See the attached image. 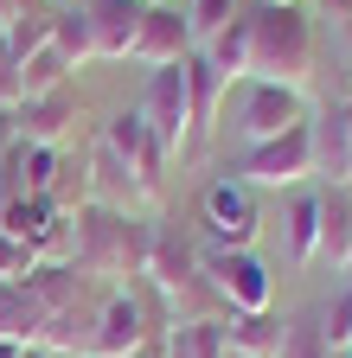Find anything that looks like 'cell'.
<instances>
[{"mask_svg":"<svg viewBox=\"0 0 352 358\" xmlns=\"http://www.w3.org/2000/svg\"><path fill=\"white\" fill-rule=\"evenodd\" d=\"M314 58H321V32L307 7H262V0L250 7V77L307 90Z\"/></svg>","mask_w":352,"mask_h":358,"instance_id":"obj_1","label":"cell"},{"mask_svg":"<svg viewBox=\"0 0 352 358\" xmlns=\"http://www.w3.org/2000/svg\"><path fill=\"white\" fill-rule=\"evenodd\" d=\"M71 231H77V268L83 275H148V256H154V231L160 224L148 217H128L115 205H83L71 217Z\"/></svg>","mask_w":352,"mask_h":358,"instance_id":"obj_2","label":"cell"},{"mask_svg":"<svg viewBox=\"0 0 352 358\" xmlns=\"http://www.w3.org/2000/svg\"><path fill=\"white\" fill-rule=\"evenodd\" d=\"M225 109H231V128L244 134V148L256 141H276V134L301 128L307 115V90H288V83H269V77H244L225 90Z\"/></svg>","mask_w":352,"mask_h":358,"instance_id":"obj_3","label":"cell"},{"mask_svg":"<svg viewBox=\"0 0 352 358\" xmlns=\"http://www.w3.org/2000/svg\"><path fill=\"white\" fill-rule=\"evenodd\" d=\"M199 275H205V288L218 294L225 313H269V301H276V275H269V262L256 250H211L205 243Z\"/></svg>","mask_w":352,"mask_h":358,"instance_id":"obj_4","label":"cell"},{"mask_svg":"<svg viewBox=\"0 0 352 358\" xmlns=\"http://www.w3.org/2000/svg\"><path fill=\"white\" fill-rule=\"evenodd\" d=\"M199 217H205V243H211V250H256V237H262L256 192L244 186L237 173L211 179V186L199 192Z\"/></svg>","mask_w":352,"mask_h":358,"instance_id":"obj_5","label":"cell"},{"mask_svg":"<svg viewBox=\"0 0 352 358\" xmlns=\"http://www.w3.org/2000/svg\"><path fill=\"white\" fill-rule=\"evenodd\" d=\"M314 122V115H307ZM288 128V134H276V141H256V148H244V160H237V179L250 192H262V186H301L307 173H314V128Z\"/></svg>","mask_w":352,"mask_h":358,"instance_id":"obj_6","label":"cell"},{"mask_svg":"<svg viewBox=\"0 0 352 358\" xmlns=\"http://www.w3.org/2000/svg\"><path fill=\"white\" fill-rule=\"evenodd\" d=\"M148 339H154L148 301L135 288H109L90 320V339H83V358H128V352H148Z\"/></svg>","mask_w":352,"mask_h":358,"instance_id":"obj_7","label":"cell"},{"mask_svg":"<svg viewBox=\"0 0 352 358\" xmlns=\"http://www.w3.org/2000/svg\"><path fill=\"white\" fill-rule=\"evenodd\" d=\"M135 115L148 122V134L160 141V154H167V160H173V154H186V134H192L186 64H167V71H154V77H148V90H141V103H135Z\"/></svg>","mask_w":352,"mask_h":358,"instance_id":"obj_8","label":"cell"},{"mask_svg":"<svg viewBox=\"0 0 352 358\" xmlns=\"http://www.w3.org/2000/svg\"><path fill=\"white\" fill-rule=\"evenodd\" d=\"M103 148H115V160L135 173V186H141L148 205L167 192V154H160V141L148 134V122H141L135 109H115V115L103 122Z\"/></svg>","mask_w":352,"mask_h":358,"instance_id":"obj_9","label":"cell"},{"mask_svg":"<svg viewBox=\"0 0 352 358\" xmlns=\"http://www.w3.org/2000/svg\"><path fill=\"white\" fill-rule=\"evenodd\" d=\"M192 52H199V45H192V26H186V13L173 7V0L141 13V32H135V58H141V64L167 71V64H186Z\"/></svg>","mask_w":352,"mask_h":358,"instance_id":"obj_10","label":"cell"},{"mask_svg":"<svg viewBox=\"0 0 352 358\" xmlns=\"http://www.w3.org/2000/svg\"><path fill=\"white\" fill-rule=\"evenodd\" d=\"M141 13L148 7H135V0H90V7H83V20H90V58H103V64L135 58Z\"/></svg>","mask_w":352,"mask_h":358,"instance_id":"obj_11","label":"cell"},{"mask_svg":"<svg viewBox=\"0 0 352 358\" xmlns=\"http://www.w3.org/2000/svg\"><path fill=\"white\" fill-rule=\"evenodd\" d=\"M77 83H58V90H45V96H26L13 115H20V141L26 148H58L64 134H71V122H77Z\"/></svg>","mask_w":352,"mask_h":358,"instance_id":"obj_12","label":"cell"},{"mask_svg":"<svg viewBox=\"0 0 352 358\" xmlns=\"http://www.w3.org/2000/svg\"><path fill=\"white\" fill-rule=\"evenodd\" d=\"M225 352H231V339H225L218 313H173L167 320L160 358H225Z\"/></svg>","mask_w":352,"mask_h":358,"instance_id":"obj_13","label":"cell"},{"mask_svg":"<svg viewBox=\"0 0 352 358\" xmlns=\"http://www.w3.org/2000/svg\"><path fill=\"white\" fill-rule=\"evenodd\" d=\"M148 282H154L167 301H180V288H205V275H199V250H192V243H180L173 231H154Z\"/></svg>","mask_w":352,"mask_h":358,"instance_id":"obj_14","label":"cell"},{"mask_svg":"<svg viewBox=\"0 0 352 358\" xmlns=\"http://www.w3.org/2000/svg\"><path fill=\"white\" fill-rule=\"evenodd\" d=\"M225 90H231V83L218 77V71H211L199 52L186 58V96H192V134H186V154H199V148H205V134L218 128V109H225Z\"/></svg>","mask_w":352,"mask_h":358,"instance_id":"obj_15","label":"cell"},{"mask_svg":"<svg viewBox=\"0 0 352 358\" xmlns=\"http://www.w3.org/2000/svg\"><path fill=\"white\" fill-rule=\"evenodd\" d=\"M282 243H288V262L295 268L321 262V192H295L282 205Z\"/></svg>","mask_w":352,"mask_h":358,"instance_id":"obj_16","label":"cell"},{"mask_svg":"<svg viewBox=\"0 0 352 358\" xmlns=\"http://www.w3.org/2000/svg\"><path fill=\"white\" fill-rule=\"evenodd\" d=\"M0 339L13 345H38L45 339V301L26 282H0Z\"/></svg>","mask_w":352,"mask_h":358,"instance_id":"obj_17","label":"cell"},{"mask_svg":"<svg viewBox=\"0 0 352 358\" xmlns=\"http://www.w3.org/2000/svg\"><path fill=\"white\" fill-rule=\"evenodd\" d=\"M346 256H352V192L327 186L321 192V262L346 268Z\"/></svg>","mask_w":352,"mask_h":358,"instance_id":"obj_18","label":"cell"},{"mask_svg":"<svg viewBox=\"0 0 352 358\" xmlns=\"http://www.w3.org/2000/svg\"><path fill=\"white\" fill-rule=\"evenodd\" d=\"M199 58L225 77V83H244L250 77V7H244V20H231L211 45H199Z\"/></svg>","mask_w":352,"mask_h":358,"instance_id":"obj_19","label":"cell"},{"mask_svg":"<svg viewBox=\"0 0 352 358\" xmlns=\"http://www.w3.org/2000/svg\"><path fill=\"white\" fill-rule=\"evenodd\" d=\"M307 128H314V173L333 179V186H346V115H339V103L321 109Z\"/></svg>","mask_w":352,"mask_h":358,"instance_id":"obj_20","label":"cell"},{"mask_svg":"<svg viewBox=\"0 0 352 358\" xmlns=\"http://www.w3.org/2000/svg\"><path fill=\"white\" fill-rule=\"evenodd\" d=\"M225 339H231V352L276 358V345H282V320H276V313H231V320H225Z\"/></svg>","mask_w":352,"mask_h":358,"instance_id":"obj_21","label":"cell"},{"mask_svg":"<svg viewBox=\"0 0 352 358\" xmlns=\"http://www.w3.org/2000/svg\"><path fill=\"white\" fill-rule=\"evenodd\" d=\"M276 358H339V352L321 333V313L307 307V313H282V345H276Z\"/></svg>","mask_w":352,"mask_h":358,"instance_id":"obj_22","label":"cell"},{"mask_svg":"<svg viewBox=\"0 0 352 358\" xmlns=\"http://www.w3.org/2000/svg\"><path fill=\"white\" fill-rule=\"evenodd\" d=\"M0 45H7V58H13V64H20V58H32L38 45H52V13L38 7V0H26V13H20L7 32H0Z\"/></svg>","mask_w":352,"mask_h":358,"instance_id":"obj_23","label":"cell"},{"mask_svg":"<svg viewBox=\"0 0 352 358\" xmlns=\"http://www.w3.org/2000/svg\"><path fill=\"white\" fill-rule=\"evenodd\" d=\"M58 83H71V64L52 52V45H38L32 58H20V103L26 96H45V90H58Z\"/></svg>","mask_w":352,"mask_h":358,"instance_id":"obj_24","label":"cell"},{"mask_svg":"<svg viewBox=\"0 0 352 358\" xmlns=\"http://www.w3.org/2000/svg\"><path fill=\"white\" fill-rule=\"evenodd\" d=\"M52 52L77 71V64H90V20H83V7H64L52 13Z\"/></svg>","mask_w":352,"mask_h":358,"instance_id":"obj_25","label":"cell"},{"mask_svg":"<svg viewBox=\"0 0 352 358\" xmlns=\"http://www.w3.org/2000/svg\"><path fill=\"white\" fill-rule=\"evenodd\" d=\"M231 20H244V0H192L186 7V26H192V45H211Z\"/></svg>","mask_w":352,"mask_h":358,"instance_id":"obj_26","label":"cell"},{"mask_svg":"<svg viewBox=\"0 0 352 358\" xmlns=\"http://www.w3.org/2000/svg\"><path fill=\"white\" fill-rule=\"evenodd\" d=\"M314 313H321V333H327V339H333V352H339V345L352 339V282H339V288H333V301H327V307H314Z\"/></svg>","mask_w":352,"mask_h":358,"instance_id":"obj_27","label":"cell"},{"mask_svg":"<svg viewBox=\"0 0 352 358\" xmlns=\"http://www.w3.org/2000/svg\"><path fill=\"white\" fill-rule=\"evenodd\" d=\"M38 262H45V256H38L32 243H20V237H7V231H0V282H26Z\"/></svg>","mask_w":352,"mask_h":358,"instance_id":"obj_28","label":"cell"},{"mask_svg":"<svg viewBox=\"0 0 352 358\" xmlns=\"http://www.w3.org/2000/svg\"><path fill=\"white\" fill-rule=\"evenodd\" d=\"M13 148H20V115H13V109H0V160H7Z\"/></svg>","mask_w":352,"mask_h":358,"instance_id":"obj_29","label":"cell"},{"mask_svg":"<svg viewBox=\"0 0 352 358\" xmlns=\"http://www.w3.org/2000/svg\"><path fill=\"white\" fill-rule=\"evenodd\" d=\"M339 115H346V192H352V96L339 103Z\"/></svg>","mask_w":352,"mask_h":358,"instance_id":"obj_30","label":"cell"},{"mask_svg":"<svg viewBox=\"0 0 352 358\" xmlns=\"http://www.w3.org/2000/svg\"><path fill=\"white\" fill-rule=\"evenodd\" d=\"M20 13H26V0H0V32H7V26L20 20Z\"/></svg>","mask_w":352,"mask_h":358,"instance_id":"obj_31","label":"cell"},{"mask_svg":"<svg viewBox=\"0 0 352 358\" xmlns=\"http://www.w3.org/2000/svg\"><path fill=\"white\" fill-rule=\"evenodd\" d=\"M321 7H327V13H333V20H339V26H346V20H352V0H321Z\"/></svg>","mask_w":352,"mask_h":358,"instance_id":"obj_32","label":"cell"},{"mask_svg":"<svg viewBox=\"0 0 352 358\" xmlns=\"http://www.w3.org/2000/svg\"><path fill=\"white\" fill-rule=\"evenodd\" d=\"M20 358H58L52 345H20Z\"/></svg>","mask_w":352,"mask_h":358,"instance_id":"obj_33","label":"cell"},{"mask_svg":"<svg viewBox=\"0 0 352 358\" xmlns=\"http://www.w3.org/2000/svg\"><path fill=\"white\" fill-rule=\"evenodd\" d=\"M0 358H20V345H13V339H0Z\"/></svg>","mask_w":352,"mask_h":358,"instance_id":"obj_34","label":"cell"},{"mask_svg":"<svg viewBox=\"0 0 352 358\" xmlns=\"http://www.w3.org/2000/svg\"><path fill=\"white\" fill-rule=\"evenodd\" d=\"M262 7H307V0H262Z\"/></svg>","mask_w":352,"mask_h":358,"instance_id":"obj_35","label":"cell"},{"mask_svg":"<svg viewBox=\"0 0 352 358\" xmlns=\"http://www.w3.org/2000/svg\"><path fill=\"white\" fill-rule=\"evenodd\" d=\"M135 7H167V0H135Z\"/></svg>","mask_w":352,"mask_h":358,"instance_id":"obj_36","label":"cell"},{"mask_svg":"<svg viewBox=\"0 0 352 358\" xmlns=\"http://www.w3.org/2000/svg\"><path fill=\"white\" fill-rule=\"evenodd\" d=\"M339 275H346V282H352V256H346V268H339Z\"/></svg>","mask_w":352,"mask_h":358,"instance_id":"obj_37","label":"cell"},{"mask_svg":"<svg viewBox=\"0 0 352 358\" xmlns=\"http://www.w3.org/2000/svg\"><path fill=\"white\" fill-rule=\"evenodd\" d=\"M339 358H352V339H346V345H339Z\"/></svg>","mask_w":352,"mask_h":358,"instance_id":"obj_38","label":"cell"},{"mask_svg":"<svg viewBox=\"0 0 352 358\" xmlns=\"http://www.w3.org/2000/svg\"><path fill=\"white\" fill-rule=\"evenodd\" d=\"M128 358H154V352H128Z\"/></svg>","mask_w":352,"mask_h":358,"instance_id":"obj_39","label":"cell"},{"mask_svg":"<svg viewBox=\"0 0 352 358\" xmlns=\"http://www.w3.org/2000/svg\"><path fill=\"white\" fill-rule=\"evenodd\" d=\"M346 45H352V20H346Z\"/></svg>","mask_w":352,"mask_h":358,"instance_id":"obj_40","label":"cell"},{"mask_svg":"<svg viewBox=\"0 0 352 358\" xmlns=\"http://www.w3.org/2000/svg\"><path fill=\"white\" fill-rule=\"evenodd\" d=\"M225 358H250V352H225Z\"/></svg>","mask_w":352,"mask_h":358,"instance_id":"obj_41","label":"cell"},{"mask_svg":"<svg viewBox=\"0 0 352 358\" xmlns=\"http://www.w3.org/2000/svg\"><path fill=\"white\" fill-rule=\"evenodd\" d=\"M0 58H7V45H0Z\"/></svg>","mask_w":352,"mask_h":358,"instance_id":"obj_42","label":"cell"}]
</instances>
